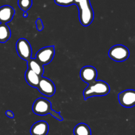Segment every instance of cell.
<instances>
[{"instance_id": "obj_1", "label": "cell", "mask_w": 135, "mask_h": 135, "mask_svg": "<svg viewBox=\"0 0 135 135\" xmlns=\"http://www.w3.org/2000/svg\"><path fill=\"white\" fill-rule=\"evenodd\" d=\"M79 9V21L83 26H88L94 18V13L90 0H75Z\"/></svg>"}, {"instance_id": "obj_2", "label": "cell", "mask_w": 135, "mask_h": 135, "mask_svg": "<svg viewBox=\"0 0 135 135\" xmlns=\"http://www.w3.org/2000/svg\"><path fill=\"white\" fill-rule=\"evenodd\" d=\"M110 92V86L104 80H96L94 83L88 84L83 91L84 100L94 96H104Z\"/></svg>"}, {"instance_id": "obj_3", "label": "cell", "mask_w": 135, "mask_h": 135, "mask_svg": "<svg viewBox=\"0 0 135 135\" xmlns=\"http://www.w3.org/2000/svg\"><path fill=\"white\" fill-rule=\"evenodd\" d=\"M108 55L112 60L117 62H123L126 61L130 55L129 50L121 44L112 46L109 50Z\"/></svg>"}, {"instance_id": "obj_4", "label": "cell", "mask_w": 135, "mask_h": 135, "mask_svg": "<svg viewBox=\"0 0 135 135\" xmlns=\"http://www.w3.org/2000/svg\"><path fill=\"white\" fill-rule=\"evenodd\" d=\"M52 110L51 102L46 98H39L33 103L32 112L37 115L45 116L50 114Z\"/></svg>"}, {"instance_id": "obj_5", "label": "cell", "mask_w": 135, "mask_h": 135, "mask_svg": "<svg viewBox=\"0 0 135 135\" xmlns=\"http://www.w3.org/2000/svg\"><path fill=\"white\" fill-rule=\"evenodd\" d=\"M16 50L18 55L23 60L26 61L32 58V50L30 44L25 38H20L16 44Z\"/></svg>"}, {"instance_id": "obj_6", "label": "cell", "mask_w": 135, "mask_h": 135, "mask_svg": "<svg viewBox=\"0 0 135 135\" xmlns=\"http://www.w3.org/2000/svg\"><path fill=\"white\" fill-rule=\"evenodd\" d=\"M55 55V47L54 46H47L41 48L38 51L36 55V59L42 65H48L53 60Z\"/></svg>"}, {"instance_id": "obj_7", "label": "cell", "mask_w": 135, "mask_h": 135, "mask_svg": "<svg viewBox=\"0 0 135 135\" xmlns=\"http://www.w3.org/2000/svg\"><path fill=\"white\" fill-rule=\"evenodd\" d=\"M38 90L42 94L47 97H51L55 93V86L53 81L46 77L42 76L38 86Z\"/></svg>"}, {"instance_id": "obj_8", "label": "cell", "mask_w": 135, "mask_h": 135, "mask_svg": "<svg viewBox=\"0 0 135 135\" xmlns=\"http://www.w3.org/2000/svg\"><path fill=\"white\" fill-rule=\"evenodd\" d=\"M118 100L123 107L130 108L135 106V90H125L120 92Z\"/></svg>"}, {"instance_id": "obj_9", "label": "cell", "mask_w": 135, "mask_h": 135, "mask_svg": "<svg viewBox=\"0 0 135 135\" xmlns=\"http://www.w3.org/2000/svg\"><path fill=\"white\" fill-rule=\"evenodd\" d=\"M97 76V70L94 67H92V66H85L80 70V79L88 84L96 81Z\"/></svg>"}, {"instance_id": "obj_10", "label": "cell", "mask_w": 135, "mask_h": 135, "mask_svg": "<svg viewBox=\"0 0 135 135\" xmlns=\"http://www.w3.org/2000/svg\"><path fill=\"white\" fill-rule=\"evenodd\" d=\"M15 11L10 5H3L0 7V24H7L13 18Z\"/></svg>"}, {"instance_id": "obj_11", "label": "cell", "mask_w": 135, "mask_h": 135, "mask_svg": "<svg viewBox=\"0 0 135 135\" xmlns=\"http://www.w3.org/2000/svg\"><path fill=\"white\" fill-rule=\"evenodd\" d=\"M31 135H47L49 132V125L44 121H39L33 124L30 129Z\"/></svg>"}, {"instance_id": "obj_12", "label": "cell", "mask_w": 135, "mask_h": 135, "mask_svg": "<svg viewBox=\"0 0 135 135\" xmlns=\"http://www.w3.org/2000/svg\"><path fill=\"white\" fill-rule=\"evenodd\" d=\"M41 77L42 76H40L39 75H38L29 69L26 70L25 74V78L26 83L29 86L33 87V88H38Z\"/></svg>"}, {"instance_id": "obj_13", "label": "cell", "mask_w": 135, "mask_h": 135, "mask_svg": "<svg viewBox=\"0 0 135 135\" xmlns=\"http://www.w3.org/2000/svg\"><path fill=\"white\" fill-rule=\"evenodd\" d=\"M27 66L28 69L32 71L40 76H43V74L44 73V66L36 58H30L28 60Z\"/></svg>"}, {"instance_id": "obj_14", "label": "cell", "mask_w": 135, "mask_h": 135, "mask_svg": "<svg viewBox=\"0 0 135 135\" xmlns=\"http://www.w3.org/2000/svg\"><path fill=\"white\" fill-rule=\"evenodd\" d=\"M11 32L7 24H0V43H5L11 38Z\"/></svg>"}, {"instance_id": "obj_15", "label": "cell", "mask_w": 135, "mask_h": 135, "mask_svg": "<svg viewBox=\"0 0 135 135\" xmlns=\"http://www.w3.org/2000/svg\"><path fill=\"white\" fill-rule=\"evenodd\" d=\"M73 133L75 135H92L90 127L83 123H80L75 126Z\"/></svg>"}, {"instance_id": "obj_16", "label": "cell", "mask_w": 135, "mask_h": 135, "mask_svg": "<svg viewBox=\"0 0 135 135\" xmlns=\"http://www.w3.org/2000/svg\"><path fill=\"white\" fill-rule=\"evenodd\" d=\"M18 5L21 10L27 12L32 5V0H18Z\"/></svg>"}, {"instance_id": "obj_17", "label": "cell", "mask_w": 135, "mask_h": 135, "mask_svg": "<svg viewBox=\"0 0 135 135\" xmlns=\"http://www.w3.org/2000/svg\"><path fill=\"white\" fill-rule=\"evenodd\" d=\"M55 4L63 7L71 6L75 5V0H54Z\"/></svg>"}, {"instance_id": "obj_18", "label": "cell", "mask_w": 135, "mask_h": 135, "mask_svg": "<svg viewBox=\"0 0 135 135\" xmlns=\"http://www.w3.org/2000/svg\"><path fill=\"white\" fill-rule=\"evenodd\" d=\"M50 114H51V116H53L54 118L57 119L58 121H62L63 120V118L62 117V116L61 115L60 112H55V110H52V112H51V113H50Z\"/></svg>"}, {"instance_id": "obj_19", "label": "cell", "mask_w": 135, "mask_h": 135, "mask_svg": "<svg viewBox=\"0 0 135 135\" xmlns=\"http://www.w3.org/2000/svg\"><path fill=\"white\" fill-rule=\"evenodd\" d=\"M36 28L38 31L41 32L43 30L44 24L41 18H38V19L36 20Z\"/></svg>"}, {"instance_id": "obj_20", "label": "cell", "mask_w": 135, "mask_h": 135, "mask_svg": "<svg viewBox=\"0 0 135 135\" xmlns=\"http://www.w3.org/2000/svg\"><path fill=\"white\" fill-rule=\"evenodd\" d=\"M5 115H6L7 117H9V118L13 119L15 117L14 113H13V112H12V111H11V110L6 111V112H5Z\"/></svg>"}, {"instance_id": "obj_21", "label": "cell", "mask_w": 135, "mask_h": 135, "mask_svg": "<svg viewBox=\"0 0 135 135\" xmlns=\"http://www.w3.org/2000/svg\"><path fill=\"white\" fill-rule=\"evenodd\" d=\"M28 15L27 12H24V13H23V17H25V18H26V17H28Z\"/></svg>"}]
</instances>
